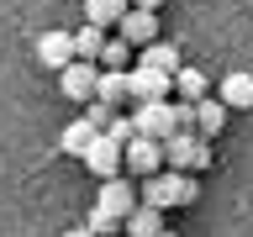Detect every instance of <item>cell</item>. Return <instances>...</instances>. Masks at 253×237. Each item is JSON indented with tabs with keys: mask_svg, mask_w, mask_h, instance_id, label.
<instances>
[{
	"mask_svg": "<svg viewBox=\"0 0 253 237\" xmlns=\"http://www.w3.org/2000/svg\"><path fill=\"white\" fill-rule=\"evenodd\" d=\"M201 195V185L190 179V169H158V174H148V185H142V200L148 205H158V211H169V205H190Z\"/></svg>",
	"mask_w": 253,
	"mask_h": 237,
	"instance_id": "obj_1",
	"label": "cell"
},
{
	"mask_svg": "<svg viewBox=\"0 0 253 237\" xmlns=\"http://www.w3.org/2000/svg\"><path fill=\"white\" fill-rule=\"evenodd\" d=\"M164 163L169 169H206L211 163V137H201V132H190V126H179V132H169L164 137Z\"/></svg>",
	"mask_w": 253,
	"mask_h": 237,
	"instance_id": "obj_2",
	"label": "cell"
},
{
	"mask_svg": "<svg viewBox=\"0 0 253 237\" xmlns=\"http://www.w3.org/2000/svg\"><path fill=\"white\" fill-rule=\"evenodd\" d=\"M95 84H100V63H95V58H74L58 74L63 100H95Z\"/></svg>",
	"mask_w": 253,
	"mask_h": 237,
	"instance_id": "obj_3",
	"label": "cell"
},
{
	"mask_svg": "<svg viewBox=\"0 0 253 237\" xmlns=\"http://www.w3.org/2000/svg\"><path fill=\"white\" fill-rule=\"evenodd\" d=\"M122 163H126L132 174H142V179H148V174H158V169H164V137L137 132V137L122 148Z\"/></svg>",
	"mask_w": 253,
	"mask_h": 237,
	"instance_id": "obj_4",
	"label": "cell"
},
{
	"mask_svg": "<svg viewBox=\"0 0 253 237\" xmlns=\"http://www.w3.org/2000/svg\"><path fill=\"white\" fill-rule=\"evenodd\" d=\"M126 79H132V100H169L174 90V74H164V69H148V63H132L126 69Z\"/></svg>",
	"mask_w": 253,
	"mask_h": 237,
	"instance_id": "obj_5",
	"label": "cell"
},
{
	"mask_svg": "<svg viewBox=\"0 0 253 237\" xmlns=\"http://www.w3.org/2000/svg\"><path fill=\"white\" fill-rule=\"evenodd\" d=\"M84 169H90L95 179H111V174H122V142L111 137V132H100V137L84 148Z\"/></svg>",
	"mask_w": 253,
	"mask_h": 237,
	"instance_id": "obj_6",
	"label": "cell"
},
{
	"mask_svg": "<svg viewBox=\"0 0 253 237\" xmlns=\"http://www.w3.org/2000/svg\"><path fill=\"white\" fill-rule=\"evenodd\" d=\"M37 63L53 69V74H63L74 63V32H42L37 37Z\"/></svg>",
	"mask_w": 253,
	"mask_h": 237,
	"instance_id": "obj_7",
	"label": "cell"
},
{
	"mask_svg": "<svg viewBox=\"0 0 253 237\" xmlns=\"http://www.w3.org/2000/svg\"><path fill=\"white\" fill-rule=\"evenodd\" d=\"M116 32H122L132 47H148V42H158V16L148 11V5H126V16L116 21Z\"/></svg>",
	"mask_w": 253,
	"mask_h": 237,
	"instance_id": "obj_8",
	"label": "cell"
},
{
	"mask_svg": "<svg viewBox=\"0 0 253 237\" xmlns=\"http://www.w3.org/2000/svg\"><path fill=\"white\" fill-rule=\"evenodd\" d=\"M95 205H106L111 216H122V221H126V211L137 205V190L126 185L122 174H111V179H100V200H95Z\"/></svg>",
	"mask_w": 253,
	"mask_h": 237,
	"instance_id": "obj_9",
	"label": "cell"
},
{
	"mask_svg": "<svg viewBox=\"0 0 253 237\" xmlns=\"http://www.w3.org/2000/svg\"><path fill=\"white\" fill-rule=\"evenodd\" d=\"M216 100H221L227 111H253V74H243V69H232V74L221 79Z\"/></svg>",
	"mask_w": 253,
	"mask_h": 237,
	"instance_id": "obj_10",
	"label": "cell"
},
{
	"mask_svg": "<svg viewBox=\"0 0 253 237\" xmlns=\"http://www.w3.org/2000/svg\"><path fill=\"white\" fill-rule=\"evenodd\" d=\"M122 232H126V237H158V232H164V211H158V205H148V200H137L132 211H126Z\"/></svg>",
	"mask_w": 253,
	"mask_h": 237,
	"instance_id": "obj_11",
	"label": "cell"
},
{
	"mask_svg": "<svg viewBox=\"0 0 253 237\" xmlns=\"http://www.w3.org/2000/svg\"><path fill=\"white\" fill-rule=\"evenodd\" d=\"M95 100H106V106H116V111H122L126 100H132V79H126V69H100Z\"/></svg>",
	"mask_w": 253,
	"mask_h": 237,
	"instance_id": "obj_12",
	"label": "cell"
},
{
	"mask_svg": "<svg viewBox=\"0 0 253 237\" xmlns=\"http://www.w3.org/2000/svg\"><path fill=\"white\" fill-rule=\"evenodd\" d=\"M95 137H100V126H95L90 116H79V121H69V126H63L58 148H63V153H69V158H84V148H90Z\"/></svg>",
	"mask_w": 253,
	"mask_h": 237,
	"instance_id": "obj_13",
	"label": "cell"
},
{
	"mask_svg": "<svg viewBox=\"0 0 253 237\" xmlns=\"http://www.w3.org/2000/svg\"><path fill=\"white\" fill-rule=\"evenodd\" d=\"M221 126H227V106H221V100H195V132H201V137H216Z\"/></svg>",
	"mask_w": 253,
	"mask_h": 237,
	"instance_id": "obj_14",
	"label": "cell"
},
{
	"mask_svg": "<svg viewBox=\"0 0 253 237\" xmlns=\"http://www.w3.org/2000/svg\"><path fill=\"white\" fill-rule=\"evenodd\" d=\"M137 63H148V69H164V74H179V69H185V63H179V47H174V42H148Z\"/></svg>",
	"mask_w": 253,
	"mask_h": 237,
	"instance_id": "obj_15",
	"label": "cell"
},
{
	"mask_svg": "<svg viewBox=\"0 0 253 237\" xmlns=\"http://www.w3.org/2000/svg\"><path fill=\"white\" fill-rule=\"evenodd\" d=\"M126 16V0H84V21H95V27H116Z\"/></svg>",
	"mask_w": 253,
	"mask_h": 237,
	"instance_id": "obj_16",
	"label": "cell"
},
{
	"mask_svg": "<svg viewBox=\"0 0 253 237\" xmlns=\"http://www.w3.org/2000/svg\"><path fill=\"white\" fill-rule=\"evenodd\" d=\"M100 47H106V27L84 21V27L74 32V58H100Z\"/></svg>",
	"mask_w": 253,
	"mask_h": 237,
	"instance_id": "obj_17",
	"label": "cell"
},
{
	"mask_svg": "<svg viewBox=\"0 0 253 237\" xmlns=\"http://www.w3.org/2000/svg\"><path fill=\"white\" fill-rule=\"evenodd\" d=\"M126 58H132V42L126 37H106V47H100V69H126Z\"/></svg>",
	"mask_w": 253,
	"mask_h": 237,
	"instance_id": "obj_18",
	"label": "cell"
},
{
	"mask_svg": "<svg viewBox=\"0 0 253 237\" xmlns=\"http://www.w3.org/2000/svg\"><path fill=\"white\" fill-rule=\"evenodd\" d=\"M174 90H179V100H201L206 95V74L201 69H179V74H174Z\"/></svg>",
	"mask_w": 253,
	"mask_h": 237,
	"instance_id": "obj_19",
	"label": "cell"
},
{
	"mask_svg": "<svg viewBox=\"0 0 253 237\" xmlns=\"http://www.w3.org/2000/svg\"><path fill=\"white\" fill-rule=\"evenodd\" d=\"M84 227H90L95 237H111V232H122V216H111L106 205H95L90 216H84Z\"/></svg>",
	"mask_w": 253,
	"mask_h": 237,
	"instance_id": "obj_20",
	"label": "cell"
},
{
	"mask_svg": "<svg viewBox=\"0 0 253 237\" xmlns=\"http://www.w3.org/2000/svg\"><path fill=\"white\" fill-rule=\"evenodd\" d=\"M106 132H111V137H116V142L126 148V142L137 137V121H132V116H111V126H106Z\"/></svg>",
	"mask_w": 253,
	"mask_h": 237,
	"instance_id": "obj_21",
	"label": "cell"
},
{
	"mask_svg": "<svg viewBox=\"0 0 253 237\" xmlns=\"http://www.w3.org/2000/svg\"><path fill=\"white\" fill-rule=\"evenodd\" d=\"M63 237H95V232H90V227H69Z\"/></svg>",
	"mask_w": 253,
	"mask_h": 237,
	"instance_id": "obj_22",
	"label": "cell"
},
{
	"mask_svg": "<svg viewBox=\"0 0 253 237\" xmlns=\"http://www.w3.org/2000/svg\"><path fill=\"white\" fill-rule=\"evenodd\" d=\"M132 5H148V11H158V5H164V0H132Z\"/></svg>",
	"mask_w": 253,
	"mask_h": 237,
	"instance_id": "obj_23",
	"label": "cell"
},
{
	"mask_svg": "<svg viewBox=\"0 0 253 237\" xmlns=\"http://www.w3.org/2000/svg\"><path fill=\"white\" fill-rule=\"evenodd\" d=\"M158 237H174V232H169V227H164V232H158Z\"/></svg>",
	"mask_w": 253,
	"mask_h": 237,
	"instance_id": "obj_24",
	"label": "cell"
}]
</instances>
